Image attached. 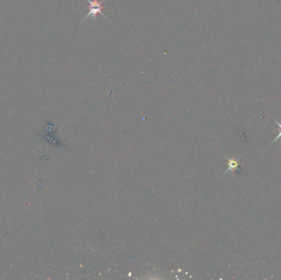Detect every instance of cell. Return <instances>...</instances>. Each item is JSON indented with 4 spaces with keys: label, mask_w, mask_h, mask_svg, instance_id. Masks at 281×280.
Segmentation results:
<instances>
[{
    "label": "cell",
    "mask_w": 281,
    "mask_h": 280,
    "mask_svg": "<svg viewBox=\"0 0 281 280\" xmlns=\"http://www.w3.org/2000/svg\"><path fill=\"white\" fill-rule=\"evenodd\" d=\"M87 3L90 4V11L87 14V16L84 17L83 20L81 22L85 21L89 16H92L95 20H96L97 19L98 14H101L105 18L108 19V17L105 16L102 13V9L104 8V7L102 6V3L105 2V0H101V1H99V0H93V1H92V0H87Z\"/></svg>",
    "instance_id": "1"
},
{
    "label": "cell",
    "mask_w": 281,
    "mask_h": 280,
    "mask_svg": "<svg viewBox=\"0 0 281 280\" xmlns=\"http://www.w3.org/2000/svg\"><path fill=\"white\" fill-rule=\"evenodd\" d=\"M226 159H228V170L225 171L224 173L229 172V171H231V172H235L237 170H239V166H240V159H230L226 157Z\"/></svg>",
    "instance_id": "2"
},
{
    "label": "cell",
    "mask_w": 281,
    "mask_h": 280,
    "mask_svg": "<svg viewBox=\"0 0 281 280\" xmlns=\"http://www.w3.org/2000/svg\"><path fill=\"white\" fill-rule=\"evenodd\" d=\"M272 119H273L274 121L276 122V124L278 125L279 127H280V129H279L278 136H277V137H276V138L274 139L272 142L270 143V145H269V146H271V145H273L274 143L276 142V140H279V139H281V123H279V122L277 121V120H276V119H274V118H272Z\"/></svg>",
    "instance_id": "3"
}]
</instances>
